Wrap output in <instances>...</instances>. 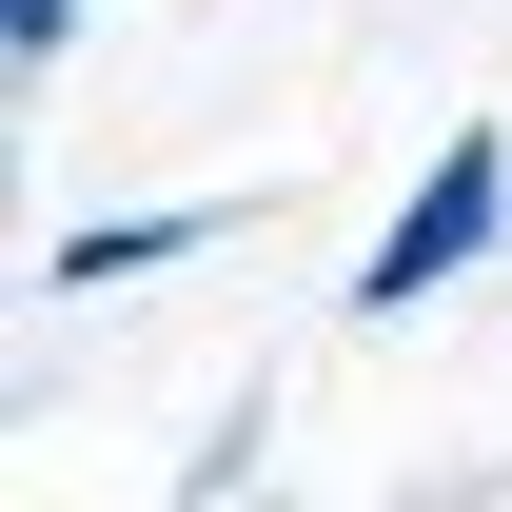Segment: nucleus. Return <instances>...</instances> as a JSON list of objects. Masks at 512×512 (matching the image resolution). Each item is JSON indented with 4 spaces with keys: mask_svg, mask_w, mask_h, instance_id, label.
Wrapping results in <instances>:
<instances>
[{
    "mask_svg": "<svg viewBox=\"0 0 512 512\" xmlns=\"http://www.w3.org/2000/svg\"><path fill=\"white\" fill-rule=\"evenodd\" d=\"M493 237H512V138H493V119H453V138H434V178L394 197V217H375V256H355V316H414V296H453Z\"/></svg>",
    "mask_w": 512,
    "mask_h": 512,
    "instance_id": "1",
    "label": "nucleus"
},
{
    "mask_svg": "<svg viewBox=\"0 0 512 512\" xmlns=\"http://www.w3.org/2000/svg\"><path fill=\"white\" fill-rule=\"evenodd\" d=\"M79 40V0H0V60H60Z\"/></svg>",
    "mask_w": 512,
    "mask_h": 512,
    "instance_id": "3",
    "label": "nucleus"
},
{
    "mask_svg": "<svg viewBox=\"0 0 512 512\" xmlns=\"http://www.w3.org/2000/svg\"><path fill=\"white\" fill-rule=\"evenodd\" d=\"M158 256H197V217H79V237H60V296H119V276H158Z\"/></svg>",
    "mask_w": 512,
    "mask_h": 512,
    "instance_id": "2",
    "label": "nucleus"
}]
</instances>
